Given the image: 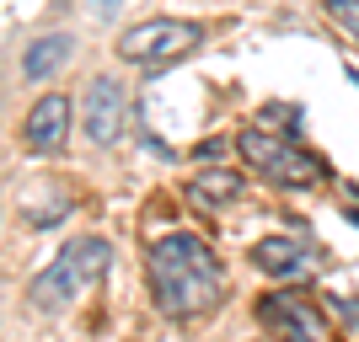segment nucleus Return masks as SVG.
I'll use <instances>...</instances> for the list:
<instances>
[{
  "label": "nucleus",
  "instance_id": "nucleus-8",
  "mask_svg": "<svg viewBox=\"0 0 359 342\" xmlns=\"http://www.w3.org/2000/svg\"><path fill=\"white\" fill-rule=\"evenodd\" d=\"M311 262H316V252L300 236H269V241H257V246H252V268L269 273V278H279V283L306 278Z\"/></svg>",
  "mask_w": 359,
  "mask_h": 342
},
{
  "label": "nucleus",
  "instance_id": "nucleus-6",
  "mask_svg": "<svg viewBox=\"0 0 359 342\" xmlns=\"http://www.w3.org/2000/svg\"><path fill=\"white\" fill-rule=\"evenodd\" d=\"M123 118H129V91L113 80V75H97L81 97V129H86L91 145H118Z\"/></svg>",
  "mask_w": 359,
  "mask_h": 342
},
{
  "label": "nucleus",
  "instance_id": "nucleus-9",
  "mask_svg": "<svg viewBox=\"0 0 359 342\" xmlns=\"http://www.w3.org/2000/svg\"><path fill=\"white\" fill-rule=\"evenodd\" d=\"M75 54V38L70 32H43V38H32V48L22 54V75L27 80H48L54 70H65Z\"/></svg>",
  "mask_w": 359,
  "mask_h": 342
},
{
  "label": "nucleus",
  "instance_id": "nucleus-12",
  "mask_svg": "<svg viewBox=\"0 0 359 342\" xmlns=\"http://www.w3.org/2000/svg\"><path fill=\"white\" fill-rule=\"evenodd\" d=\"M348 220H354V225H359V208H354V214H348Z\"/></svg>",
  "mask_w": 359,
  "mask_h": 342
},
{
  "label": "nucleus",
  "instance_id": "nucleus-2",
  "mask_svg": "<svg viewBox=\"0 0 359 342\" xmlns=\"http://www.w3.org/2000/svg\"><path fill=\"white\" fill-rule=\"evenodd\" d=\"M107 268H113V241L75 236V241H65V252L27 283V299L38 311H65V305H75L81 294H91V289L107 278Z\"/></svg>",
  "mask_w": 359,
  "mask_h": 342
},
{
  "label": "nucleus",
  "instance_id": "nucleus-7",
  "mask_svg": "<svg viewBox=\"0 0 359 342\" xmlns=\"http://www.w3.org/2000/svg\"><path fill=\"white\" fill-rule=\"evenodd\" d=\"M70 118H75L70 97H65V91H43V97L27 107V118H22V145H27L32 155H54V150H65Z\"/></svg>",
  "mask_w": 359,
  "mask_h": 342
},
{
  "label": "nucleus",
  "instance_id": "nucleus-10",
  "mask_svg": "<svg viewBox=\"0 0 359 342\" xmlns=\"http://www.w3.org/2000/svg\"><path fill=\"white\" fill-rule=\"evenodd\" d=\"M241 187H247V182H241L236 171H204V177L188 182V193H194L198 204H231V198H241Z\"/></svg>",
  "mask_w": 359,
  "mask_h": 342
},
{
  "label": "nucleus",
  "instance_id": "nucleus-4",
  "mask_svg": "<svg viewBox=\"0 0 359 342\" xmlns=\"http://www.w3.org/2000/svg\"><path fill=\"white\" fill-rule=\"evenodd\" d=\"M204 43V27L198 22H182V16H150L118 38V59L140 64V70H166V64L188 59L194 48Z\"/></svg>",
  "mask_w": 359,
  "mask_h": 342
},
{
  "label": "nucleus",
  "instance_id": "nucleus-3",
  "mask_svg": "<svg viewBox=\"0 0 359 342\" xmlns=\"http://www.w3.org/2000/svg\"><path fill=\"white\" fill-rule=\"evenodd\" d=\"M236 150L247 155L257 177H269L273 187H316L327 177V166L316 161L311 150H300L290 134H269V129H241L236 134Z\"/></svg>",
  "mask_w": 359,
  "mask_h": 342
},
{
  "label": "nucleus",
  "instance_id": "nucleus-5",
  "mask_svg": "<svg viewBox=\"0 0 359 342\" xmlns=\"http://www.w3.org/2000/svg\"><path fill=\"white\" fill-rule=\"evenodd\" d=\"M257 321H263L279 342H327L322 311H316L311 299L290 294V289H269V294L257 299Z\"/></svg>",
  "mask_w": 359,
  "mask_h": 342
},
{
  "label": "nucleus",
  "instance_id": "nucleus-1",
  "mask_svg": "<svg viewBox=\"0 0 359 342\" xmlns=\"http://www.w3.org/2000/svg\"><path fill=\"white\" fill-rule=\"evenodd\" d=\"M145 283L161 315H204L225 299V268L215 246L194 230L156 236L145 252Z\"/></svg>",
  "mask_w": 359,
  "mask_h": 342
},
{
  "label": "nucleus",
  "instance_id": "nucleus-11",
  "mask_svg": "<svg viewBox=\"0 0 359 342\" xmlns=\"http://www.w3.org/2000/svg\"><path fill=\"white\" fill-rule=\"evenodd\" d=\"M327 11H332V22H344V27L359 38V0H327Z\"/></svg>",
  "mask_w": 359,
  "mask_h": 342
}]
</instances>
